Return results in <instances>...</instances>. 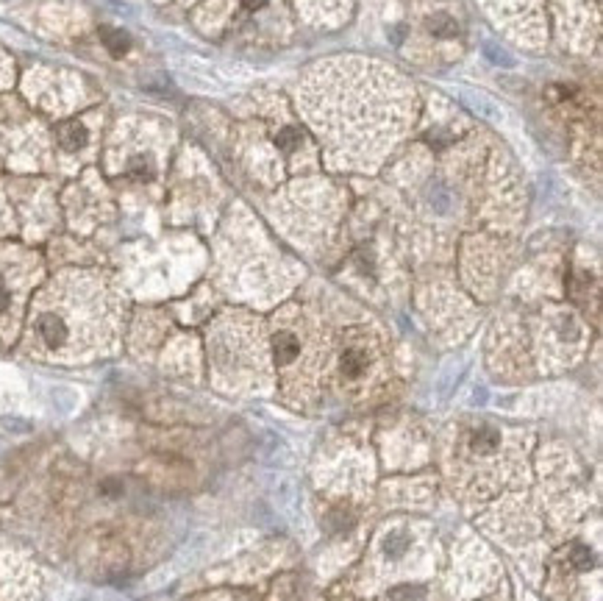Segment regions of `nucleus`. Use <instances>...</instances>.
<instances>
[{
  "instance_id": "f257e3e1",
  "label": "nucleus",
  "mask_w": 603,
  "mask_h": 601,
  "mask_svg": "<svg viewBox=\"0 0 603 601\" xmlns=\"http://www.w3.org/2000/svg\"><path fill=\"white\" fill-rule=\"evenodd\" d=\"M36 334L42 337V342L48 348H59L67 340V323H64L59 315H42L39 323H36Z\"/></svg>"
},
{
  "instance_id": "f03ea898",
  "label": "nucleus",
  "mask_w": 603,
  "mask_h": 601,
  "mask_svg": "<svg viewBox=\"0 0 603 601\" xmlns=\"http://www.w3.org/2000/svg\"><path fill=\"white\" fill-rule=\"evenodd\" d=\"M59 142H62L64 151H78V148L87 145V129L75 120L64 123V126H59Z\"/></svg>"
},
{
  "instance_id": "7ed1b4c3",
  "label": "nucleus",
  "mask_w": 603,
  "mask_h": 601,
  "mask_svg": "<svg viewBox=\"0 0 603 601\" xmlns=\"http://www.w3.org/2000/svg\"><path fill=\"white\" fill-rule=\"evenodd\" d=\"M370 365V359H367V354L362 351V348H348L345 354H342V373L348 376V379H359L364 370Z\"/></svg>"
},
{
  "instance_id": "20e7f679",
  "label": "nucleus",
  "mask_w": 603,
  "mask_h": 601,
  "mask_svg": "<svg viewBox=\"0 0 603 601\" xmlns=\"http://www.w3.org/2000/svg\"><path fill=\"white\" fill-rule=\"evenodd\" d=\"M273 348H276V359L286 365V362H292L298 354H300V342L292 337V334H278L276 340H273Z\"/></svg>"
},
{
  "instance_id": "39448f33",
  "label": "nucleus",
  "mask_w": 603,
  "mask_h": 601,
  "mask_svg": "<svg viewBox=\"0 0 603 601\" xmlns=\"http://www.w3.org/2000/svg\"><path fill=\"white\" fill-rule=\"evenodd\" d=\"M100 39H103V45L109 48L112 56H123L128 48H131L128 33L120 31V28H100Z\"/></svg>"
},
{
  "instance_id": "423d86ee",
  "label": "nucleus",
  "mask_w": 603,
  "mask_h": 601,
  "mask_svg": "<svg viewBox=\"0 0 603 601\" xmlns=\"http://www.w3.org/2000/svg\"><path fill=\"white\" fill-rule=\"evenodd\" d=\"M470 445H473V451H478V454H492L501 445V434L495 432V429H489V426H484V429H478L473 434Z\"/></svg>"
},
{
  "instance_id": "0eeeda50",
  "label": "nucleus",
  "mask_w": 603,
  "mask_h": 601,
  "mask_svg": "<svg viewBox=\"0 0 603 601\" xmlns=\"http://www.w3.org/2000/svg\"><path fill=\"white\" fill-rule=\"evenodd\" d=\"M425 599V590L420 585H403V588H395L392 590V601H423Z\"/></svg>"
},
{
  "instance_id": "6e6552de",
  "label": "nucleus",
  "mask_w": 603,
  "mask_h": 601,
  "mask_svg": "<svg viewBox=\"0 0 603 601\" xmlns=\"http://www.w3.org/2000/svg\"><path fill=\"white\" fill-rule=\"evenodd\" d=\"M570 557H572V565L578 568V570H590V568L595 565V557H592V551H590V548H584V546H575Z\"/></svg>"
},
{
  "instance_id": "1a4fd4ad",
  "label": "nucleus",
  "mask_w": 603,
  "mask_h": 601,
  "mask_svg": "<svg viewBox=\"0 0 603 601\" xmlns=\"http://www.w3.org/2000/svg\"><path fill=\"white\" fill-rule=\"evenodd\" d=\"M406 546H409V537H403V534H389L386 543H384V548H386L389 557H401L406 551Z\"/></svg>"
},
{
  "instance_id": "9d476101",
  "label": "nucleus",
  "mask_w": 603,
  "mask_h": 601,
  "mask_svg": "<svg viewBox=\"0 0 603 601\" xmlns=\"http://www.w3.org/2000/svg\"><path fill=\"white\" fill-rule=\"evenodd\" d=\"M134 178H151V165L145 162V159H136L134 165H131V170H128Z\"/></svg>"
},
{
  "instance_id": "9b49d317",
  "label": "nucleus",
  "mask_w": 603,
  "mask_h": 601,
  "mask_svg": "<svg viewBox=\"0 0 603 601\" xmlns=\"http://www.w3.org/2000/svg\"><path fill=\"white\" fill-rule=\"evenodd\" d=\"M103 493L114 499V496H120V493H123V484H120L117 479H106V482H103Z\"/></svg>"
},
{
  "instance_id": "f8f14e48",
  "label": "nucleus",
  "mask_w": 603,
  "mask_h": 601,
  "mask_svg": "<svg viewBox=\"0 0 603 601\" xmlns=\"http://www.w3.org/2000/svg\"><path fill=\"white\" fill-rule=\"evenodd\" d=\"M9 306V290H6V284L0 281V312Z\"/></svg>"
},
{
  "instance_id": "ddd939ff",
  "label": "nucleus",
  "mask_w": 603,
  "mask_h": 601,
  "mask_svg": "<svg viewBox=\"0 0 603 601\" xmlns=\"http://www.w3.org/2000/svg\"><path fill=\"white\" fill-rule=\"evenodd\" d=\"M264 3H267V0H245V6H248L251 11H254V9H261Z\"/></svg>"
}]
</instances>
